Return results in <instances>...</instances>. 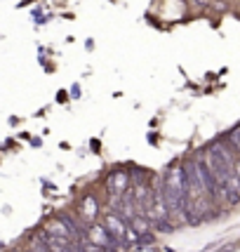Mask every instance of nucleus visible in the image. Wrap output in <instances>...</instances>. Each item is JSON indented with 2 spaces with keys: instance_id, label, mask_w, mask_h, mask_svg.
Returning a JSON list of instances; mask_svg holds the SVG:
<instances>
[{
  "instance_id": "1",
  "label": "nucleus",
  "mask_w": 240,
  "mask_h": 252,
  "mask_svg": "<svg viewBox=\"0 0 240 252\" xmlns=\"http://www.w3.org/2000/svg\"><path fill=\"white\" fill-rule=\"evenodd\" d=\"M83 236H85V238H88L92 245H99V248H104V250H111V252L116 250V245H118V243H116V238H113L109 231H106V226H101V224H94V221H92L88 229H85V233H83Z\"/></svg>"
},
{
  "instance_id": "2",
  "label": "nucleus",
  "mask_w": 240,
  "mask_h": 252,
  "mask_svg": "<svg viewBox=\"0 0 240 252\" xmlns=\"http://www.w3.org/2000/svg\"><path fill=\"white\" fill-rule=\"evenodd\" d=\"M104 226H106V231L116 238V243H125V236H127V229H130V226H127L125 220H120L116 212H109V215H106Z\"/></svg>"
},
{
  "instance_id": "3",
  "label": "nucleus",
  "mask_w": 240,
  "mask_h": 252,
  "mask_svg": "<svg viewBox=\"0 0 240 252\" xmlns=\"http://www.w3.org/2000/svg\"><path fill=\"white\" fill-rule=\"evenodd\" d=\"M127 187H130V177H127V172H113V175L109 177V189H111V193H116V196H122V193L127 191Z\"/></svg>"
},
{
  "instance_id": "4",
  "label": "nucleus",
  "mask_w": 240,
  "mask_h": 252,
  "mask_svg": "<svg viewBox=\"0 0 240 252\" xmlns=\"http://www.w3.org/2000/svg\"><path fill=\"white\" fill-rule=\"evenodd\" d=\"M80 215H83L90 224H92V221H94V217L99 215V203H97V198L92 196V193H88V196L80 200Z\"/></svg>"
},
{
  "instance_id": "5",
  "label": "nucleus",
  "mask_w": 240,
  "mask_h": 252,
  "mask_svg": "<svg viewBox=\"0 0 240 252\" xmlns=\"http://www.w3.org/2000/svg\"><path fill=\"white\" fill-rule=\"evenodd\" d=\"M78 250L80 252H111V250H104V248H99V245H92V243L83 236V238H78Z\"/></svg>"
},
{
  "instance_id": "6",
  "label": "nucleus",
  "mask_w": 240,
  "mask_h": 252,
  "mask_svg": "<svg viewBox=\"0 0 240 252\" xmlns=\"http://www.w3.org/2000/svg\"><path fill=\"white\" fill-rule=\"evenodd\" d=\"M229 144H231V149H233V151H238L240 154V125L229 132Z\"/></svg>"
},
{
  "instance_id": "7",
  "label": "nucleus",
  "mask_w": 240,
  "mask_h": 252,
  "mask_svg": "<svg viewBox=\"0 0 240 252\" xmlns=\"http://www.w3.org/2000/svg\"><path fill=\"white\" fill-rule=\"evenodd\" d=\"M233 172H236V179H238V184H240V158L236 160V165H233Z\"/></svg>"
},
{
  "instance_id": "8",
  "label": "nucleus",
  "mask_w": 240,
  "mask_h": 252,
  "mask_svg": "<svg viewBox=\"0 0 240 252\" xmlns=\"http://www.w3.org/2000/svg\"><path fill=\"white\" fill-rule=\"evenodd\" d=\"M64 252H80V250H78V243L73 241L71 245H68V248H64Z\"/></svg>"
},
{
  "instance_id": "9",
  "label": "nucleus",
  "mask_w": 240,
  "mask_h": 252,
  "mask_svg": "<svg viewBox=\"0 0 240 252\" xmlns=\"http://www.w3.org/2000/svg\"><path fill=\"white\" fill-rule=\"evenodd\" d=\"M29 252H33V250H29Z\"/></svg>"
}]
</instances>
